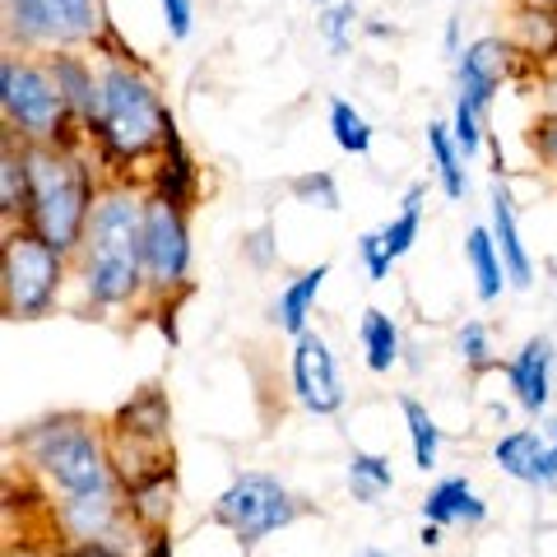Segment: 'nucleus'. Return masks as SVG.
<instances>
[{
  "label": "nucleus",
  "mask_w": 557,
  "mask_h": 557,
  "mask_svg": "<svg viewBox=\"0 0 557 557\" xmlns=\"http://www.w3.org/2000/svg\"><path fill=\"white\" fill-rule=\"evenodd\" d=\"M145 196L135 182H102L89 228L75 251L79 293L94 311H126L149 298L145 278Z\"/></svg>",
  "instance_id": "nucleus-1"
},
{
  "label": "nucleus",
  "mask_w": 557,
  "mask_h": 557,
  "mask_svg": "<svg viewBox=\"0 0 557 557\" xmlns=\"http://www.w3.org/2000/svg\"><path fill=\"white\" fill-rule=\"evenodd\" d=\"M168 131H172L168 102L159 98V84L131 61V51L98 57V112L89 135H84L94 145V159L121 177V172L159 159Z\"/></svg>",
  "instance_id": "nucleus-2"
},
{
  "label": "nucleus",
  "mask_w": 557,
  "mask_h": 557,
  "mask_svg": "<svg viewBox=\"0 0 557 557\" xmlns=\"http://www.w3.org/2000/svg\"><path fill=\"white\" fill-rule=\"evenodd\" d=\"M98 177L79 145H28V214L24 223L42 242L75 260L84 228H89Z\"/></svg>",
  "instance_id": "nucleus-3"
},
{
  "label": "nucleus",
  "mask_w": 557,
  "mask_h": 557,
  "mask_svg": "<svg viewBox=\"0 0 557 557\" xmlns=\"http://www.w3.org/2000/svg\"><path fill=\"white\" fill-rule=\"evenodd\" d=\"M14 446H20V456L28 460L33 474L47 479V487L57 497H84V493H102V487L121 483L108 437L84 413L38 418V423H28L20 432Z\"/></svg>",
  "instance_id": "nucleus-4"
},
{
  "label": "nucleus",
  "mask_w": 557,
  "mask_h": 557,
  "mask_svg": "<svg viewBox=\"0 0 557 557\" xmlns=\"http://www.w3.org/2000/svg\"><path fill=\"white\" fill-rule=\"evenodd\" d=\"M0 116H5V135L20 145H89L70 121L47 61L14 47L0 57Z\"/></svg>",
  "instance_id": "nucleus-5"
},
{
  "label": "nucleus",
  "mask_w": 557,
  "mask_h": 557,
  "mask_svg": "<svg viewBox=\"0 0 557 557\" xmlns=\"http://www.w3.org/2000/svg\"><path fill=\"white\" fill-rule=\"evenodd\" d=\"M70 256L42 242L28 223L5 228L0 242V307L5 321H38L61 302Z\"/></svg>",
  "instance_id": "nucleus-6"
},
{
  "label": "nucleus",
  "mask_w": 557,
  "mask_h": 557,
  "mask_svg": "<svg viewBox=\"0 0 557 557\" xmlns=\"http://www.w3.org/2000/svg\"><path fill=\"white\" fill-rule=\"evenodd\" d=\"M108 38L102 0H5V42L28 57L84 51Z\"/></svg>",
  "instance_id": "nucleus-7"
},
{
  "label": "nucleus",
  "mask_w": 557,
  "mask_h": 557,
  "mask_svg": "<svg viewBox=\"0 0 557 557\" xmlns=\"http://www.w3.org/2000/svg\"><path fill=\"white\" fill-rule=\"evenodd\" d=\"M302 511H307V507H302V502L293 497L274 474L247 469V474H237V479L214 497V507H209V520L228 530L242 548H256L260 539L288 530Z\"/></svg>",
  "instance_id": "nucleus-8"
},
{
  "label": "nucleus",
  "mask_w": 557,
  "mask_h": 557,
  "mask_svg": "<svg viewBox=\"0 0 557 557\" xmlns=\"http://www.w3.org/2000/svg\"><path fill=\"white\" fill-rule=\"evenodd\" d=\"M145 278L149 302H177L190 293V219L182 205L145 196Z\"/></svg>",
  "instance_id": "nucleus-9"
},
{
  "label": "nucleus",
  "mask_w": 557,
  "mask_h": 557,
  "mask_svg": "<svg viewBox=\"0 0 557 557\" xmlns=\"http://www.w3.org/2000/svg\"><path fill=\"white\" fill-rule=\"evenodd\" d=\"M288 376H293V399L317 413V418H330L344 409V376H339V358L335 348H330L325 335L317 330H307V335L293 339V354H288Z\"/></svg>",
  "instance_id": "nucleus-10"
},
{
  "label": "nucleus",
  "mask_w": 557,
  "mask_h": 557,
  "mask_svg": "<svg viewBox=\"0 0 557 557\" xmlns=\"http://www.w3.org/2000/svg\"><path fill=\"white\" fill-rule=\"evenodd\" d=\"M493 465L525 487H557V418L502 432L493 442Z\"/></svg>",
  "instance_id": "nucleus-11"
},
{
  "label": "nucleus",
  "mask_w": 557,
  "mask_h": 557,
  "mask_svg": "<svg viewBox=\"0 0 557 557\" xmlns=\"http://www.w3.org/2000/svg\"><path fill=\"white\" fill-rule=\"evenodd\" d=\"M511 75V42L502 38H474L456 57V98H465L479 116H487L493 98L502 94V79Z\"/></svg>",
  "instance_id": "nucleus-12"
},
{
  "label": "nucleus",
  "mask_w": 557,
  "mask_h": 557,
  "mask_svg": "<svg viewBox=\"0 0 557 557\" xmlns=\"http://www.w3.org/2000/svg\"><path fill=\"white\" fill-rule=\"evenodd\" d=\"M553 339L548 335H530L525 344L511 354L507 362V386L516 395V405L525 409L530 418H544L548 413V399H553Z\"/></svg>",
  "instance_id": "nucleus-13"
},
{
  "label": "nucleus",
  "mask_w": 557,
  "mask_h": 557,
  "mask_svg": "<svg viewBox=\"0 0 557 557\" xmlns=\"http://www.w3.org/2000/svg\"><path fill=\"white\" fill-rule=\"evenodd\" d=\"M51 79H57V89L65 98V112L70 121L89 135L94 126V112H98V61H89L84 51H51V57H42Z\"/></svg>",
  "instance_id": "nucleus-14"
},
{
  "label": "nucleus",
  "mask_w": 557,
  "mask_h": 557,
  "mask_svg": "<svg viewBox=\"0 0 557 557\" xmlns=\"http://www.w3.org/2000/svg\"><path fill=\"white\" fill-rule=\"evenodd\" d=\"M487 228H493L497 237V251L502 260H507V278L511 288H534V260H530V247L520 242V219H516V200L507 182H493V190H487Z\"/></svg>",
  "instance_id": "nucleus-15"
},
{
  "label": "nucleus",
  "mask_w": 557,
  "mask_h": 557,
  "mask_svg": "<svg viewBox=\"0 0 557 557\" xmlns=\"http://www.w3.org/2000/svg\"><path fill=\"white\" fill-rule=\"evenodd\" d=\"M423 520L428 525H442V530H479L487 520V502L474 493V483L465 474H446L428 487Z\"/></svg>",
  "instance_id": "nucleus-16"
},
{
  "label": "nucleus",
  "mask_w": 557,
  "mask_h": 557,
  "mask_svg": "<svg viewBox=\"0 0 557 557\" xmlns=\"http://www.w3.org/2000/svg\"><path fill=\"white\" fill-rule=\"evenodd\" d=\"M149 190L153 196H163V200H172V205H182V209H190V200L200 196V168H196V159H190V149L182 145L177 121H172V131L163 139V153L153 159Z\"/></svg>",
  "instance_id": "nucleus-17"
},
{
  "label": "nucleus",
  "mask_w": 557,
  "mask_h": 557,
  "mask_svg": "<svg viewBox=\"0 0 557 557\" xmlns=\"http://www.w3.org/2000/svg\"><path fill=\"white\" fill-rule=\"evenodd\" d=\"M325 278H330V265L321 260V265L302 270L298 278H288V284L278 288V298L270 307V321L284 330V335L298 339V335H307V330H311V311H317V298H321Z\"/></svg>",
  "instance_id": "nucleus-18"
},
{
  "label": "nucleus",
  "mask_w": 557,
  "mask_h": 557,
  "mask_svg": "<svg viewBox=\"0 0 557 557\" xmlns=\"http://www.w3.org/2000/svg\"><path fill=\"white\" fill-rule=\"evenodd\" d=\"M465 265H469V278H474V298L487 307V302H497L502 293H507V260H502L497 251V237L487 223H479V228H469L465 237Z\"/></svg>",
  "instance_id": "nucleus-19"
},
{
  "label": "nucleus",
  "mask_w": 557,
  "mask_h": 557,
  "mask_svg": "<svg viewBox=\"0 0 557 557\" xmlns=\"http://www.w3.org/2000/svg\"><path fill=\"white\" fill-rule=\"evenodd\" d=\"M172 497H177V474H172V465H163V469H153V474L126 483V507H131L135 525L145 534L163 530L172 520V507H177Z\"/></svg>",
  "instance_id": "nucleus-20"
},
{
  "label": "nucleus",
  "mask_w": 557,
  "mask_h": 557,
  "mask_svg": "<svg viewBox=\"0 0 557 557\" xmlns=\"http://www.w3.org/2000/svg\"><path fill=\"white\" fill-rule=\"evenodd\" d=\"M358 348H362V362H368V372L376 376H391L399 368V354H405V339H399V325L391 311L381 307H368L358 321Z\"/></svg>",
  "instance_id": "nucleus-21"
},
{
  "label": "nucleus",
  "mask_w": 557,
  "mask_h": 557,
  "mask_svg": "<svg viewBox=\"0 0 557 557\" xmlns=\"http://www.w3.org/2000/svg\"><path fill=\"white\" fill-rule=\"evenodd\" d=\"M28 214V145L14 135H0V219L5 228L24 223Z\"/></svg>",
  "instance_id": "nucleus-22"
},
{
  "label": "nucleus",
  "mask_w": 557,
  "mask_h": 557,
  "mask_svg": "<svg viewBox=\"0 0 557 557\" xmlns=\"http://www.w3.org/2000/svg\"><path fill=\"white\" fill-rule=\"evenodd\" d=\"M344 483H348V493H354V502L376 507V502L395 487V469L386 456H376V450H354V456H348V469H344Z\"/></svg>",
  "instance_id": "nucleus-23"
},
{
  "label": "nucleus",
  "mask_w": 557,
  "mask_h": 557,
  "mask_svg": "<svg viewBox=\"0 0 557 557\" xmlns=\"http://www.w3.org/2000/svg\"><path fill=\"white\" fill-rule=\"evenodd\" d=\"M428 153H432V172H437V186L446 200H465L469 177H465V153L456 149L446 121H432L428 126Z\"/></svg>",
  "instance_id": "nucleus-24"
},
{
  "label": "nucleus",
  "mask_w": 557,
  "mask_h": 557,
  "mask_svg": "<svg viewBox=\"0 0 557 557\" xmlns=\"http://www.w3.org/2000/svg\"><path fill=\"white\" fill-rule=\"evenodd\" d=\"M399 413H405V432H409L413 465L423 469V474H432V469H437V460H442V428H437V418H432L423 399H413V395L399 399Z\"/></svg>",
  "instance_id": "nucleus-25"
},
{
  "label": "nucleus",
  "mask_w": 557,
  "mask_h": 557,
  "mask_svg": "<svg viewBox=\"0 0 557 557\" xmlns=\"http://www.w3.org/2000/svg\"><path fill=\"white\" fill-rule=\"evenodd\" d=\"M423 200H428V186L423 182H413L405 196H399V209H395V219L381 228V237H386V251L399 260V256H409L413 251V242L418 233H423Z\"/></svg>",
  "instance_id": "nucleus-26"
},
{
  "label": "nucleus",
  "mask_w": 557,
  "mask_h": 557,
  "mask_svg": "<svg viewBox=\"0 0 557 557\" xmlns=\"http://www.w3.org/2000/svg\"><path fill=\"white\" fill-rule=\"evenodd\" d=\"M330 135H335V145L348 153V159H368L372 153V121L362 116L348 98H330Z\"/></svg>",
  "instance_id": "nucleus-27"
},
{
  "label": "nucleus",
  "mask_w": 557,
  "mask_h": 557,
  "mask_svg": "<svg viewBox=\"0 0 557 557\" xmlns=\"http://www.w3.org/2000/svg\"><path fill=\"white\" fill-rule=\"evenodd\" d=\"M321 14V38H325V47L335 51V57H344L348 47H354V38H358V28H362V14H358V5L354 0H335V5H325V10H317Z\"/></svg>",
  "instance_id": "nucleus-28"
},
{
  "label": "nucleus",
  "mask_w": 557,
  "mask_h": 557,
  "mask_svg": "<svg viewBox=\"0 0 557 557\" xmlns=\"http://www.w3.org/2000/svg\"><path fill=\"white\" fill-rule=\"evenodd\" d=\"M456 354L469 372H487L497 368V348H493V330H487L483 321H465L456 330Z\"/></svg>",
  "instance_id": "nucleus-29"
},
{
  "label": "nucleus",
  "mask_w": 557,
  "mask_h": 557,
  "mask_svg": "<svg viewBox=\"0 0 557 557\" xmlns=\"http://www.w3.org/2000/svg\"><path fill=\"white\" fill-rule=\"evenodd\" d=\"M288 190H293V200H302V205L330 209V214L339 209V182L330 177L325 168H311V172H302V177H293V182H288Z\"/></svg>",
  "instance_id": "nucleus-30"
},
{
  "label": "nucleus",
  "mask_w": 557,
  "mask_h": 557,
  "mask_svg": "<svg viewBox=\"0 0 557 557\" xmlns=\"http://www.w3.org/2000/svg\"><path fill=\"white\" fill-rule=\"evenodd\" d=\"M450 139H456V149L465 153V163L474 159V153L483 149V139H487V131H483V116L469 108L465 98H456V112H450Z\"/></svg>",
  "instance_id": "nucleus-31"
},
{
  "label": "nucleus",
  "mask_w": 557,
  "mask_h": 557,
  "mask_svg": "<svg viewBox=\"0 0 557 557\" xmlns=\"http://www.w3.org/2000/svg\"><path fill=\"white\" fill-rule=\"evenodd\" d=\"M358 260H362V270H368V278H372V284H381V278L391 274L395 256L386 251V237H381V228H376V233H362V237H358Z\"/></svg>",
  "instance_id": "nucleus-32"
},
{
  "label": "nucleus",
  "mask_w": 557,
  "mask_h": 557,
  "mask_svg": "<svg viewBox=\"0 0 557 557\" xmlns=\"http://www.w3.org/2000/svg\"><path fill=\"white\" fill-rule=\"evenodd\" d=\"M242 256H247L256 270H270L274 265L278 247H274V228H270V223H260V228H251L247 237H242Z\"/></svg>",
  "instance_id": "nucleus-33"
},
{
  "label": "nucleus",
  "mask_w": 557,
  "mask_h": 557,
  "mask_svg": "<svg viewBox=\"0 0 557 557\" xmlns=\"http://www.w3.org/2000/svg\"><path fill=\"white\" fill-rule=\"evenodd\" d=\"M163 5V24L172 42H186L190 28H196V0H159Z\"/></svg>",
  "instance_id": "nucleus-34"
},
{
  "label": "nucleus",
  "mask_w": 557,
  "mask_h": 557,
  "mask_svg": "<svg viewBox=\"0 0 557 557\" xmlns=\"http://www.w3.org/2000/svg\"><path fill=\"white\" fill-rule=\"evenodd\" d=\"M530 149L539 153V163L557 172V116H539L530 126Z\"/></svg>",
  "instance_id": "nucleus-35"
},
{
  "label": "nucleus",
  "mask_w": 557,
  "mask_h": 557,
  "mask_svg": "<svg viewBox=\"0 0 557 557\" xmlns=\"http://www.w3.org/2000/svg\"><path fill=\"white\" fill-rule=\"evenodd\" d=\"M139 557H172V539L168 530H149L145 544H139Z\"/></svg>",
  "instance_id": "nucleus-36"
},
{
  "label": "nucleus",
  "mask_w": 557,
  "mask_h": 557,
  "mask_svg": "<svg viewBox=\"0 0 557 557\" xmlns=\"http://www.w3.org/2000/svg\"><path fill=\"white\" fill-rule=\"evenodd\" d=\"M442 47H446V57H450V61H456L460 51H465V47H460V20H456V14H450L446 28H442Z\"/></svg>",
  "instance_id": "nucleus-37"
},
{
  "label": "nucleus",
  "mask_w": 557,
  "mask_h": 557,
  "mask_svg": "<svg viewBox=\"0 0 557 557\" xmlns=\"http://www.w3.org/2000/svg\"><path fill=\"white\" fill-rule=\"evenodd\" d=\"M61 557H131V553H116V548H98V544H70Z\"/></svg>",
  "instance_id": "nucleus-38"
},
{
  "label": "nucleus",
  "mask_w": 557,
  "mask_h": 557,
  "mask_svg": "<svg viewBox=\"0 0 557 557\" xmlns=\"http://www.w3.org/2000/svg\"><path fill=\"white\" fill-rule=\"evenodd\" d=\"M520 14H557V0H516Z\"/></svg>",
  "instance_id": "nucleus-39"
},
{
  "label": "nucleus",
  "mask_w": 557,
  "mask_h": 557,
  "mask_svg": "<svg viewBox=\"0 0 557 557\" xmlns=\"http://www.w3.org/2000/svg\"><path fill=\"white\" fill-rule=\"evenodd\" d=\"M442 525H428V520H423V534H418V539H423V548H442Z\"/></svg>",
  "instance_id": "nucleus-40"
},
{
  "label": "nucleus",
  "mask_w": 557,
  "mask_h": 557,
  "mask_svg": "<svg viewBox=\"0 0 557 557\" xmlns=\"http://www.w3.org/2000/svg\"><path fill=\"white\" fill-rule=\"evenodd\" d=\"M362 33H368V38H386L391 28H386V24H362Z\"/></svg>",
  "instance_id": "nucleus-41"
},
{
  "label": "nucleus",
  "mask_w": 557,
  "mask_h": 557,
  "mask_svg": "<svg viewBox=\"0 0 557 557\" xmlns=\"http://www.w3.org/2000/svg\"><path fill=\"white\" fill-rule=\"evenodd\" d=\"M354 557H391L386 548H362V553H354Z\"/></svg>",
  "instance_id": "nucleus-42"
},
{
  "label": "nucleus",
  "mask_w": 557,
  "mask_h": 557,
  "mask_svg": "<svg viewBox=\"0 0 557 557\" xmlns=\"http://www.w3.org/2000/svg\"><path fill=\"white\" fill-rule=\"evenodd\" d=\"M311 5H317V10H325V5H335V0H311Z\"/></svg>",
  "instance_id": "nucleus-43"
}]
</instances>
